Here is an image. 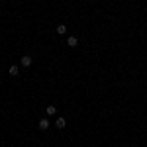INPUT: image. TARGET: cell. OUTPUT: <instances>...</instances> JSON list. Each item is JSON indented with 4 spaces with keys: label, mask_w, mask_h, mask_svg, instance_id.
Returning <instances> with one entry per match:
<instances>
[{
    "label": "cell",
    "mask_w": 147,
    "mask_h": 147,
    "mask_svg": "<svg viewBox=\"0 0 147 147\" xmlns=\"http://www.w3.org/2000/svg\"><path fill=\"white\" fill-rule=\"evenodd\" d=\"M37 127H39V129H43V131H45L47 127H49V120H47V118H41V120H39V122H37Z\"/></svg>",
    "instance_id": "6da1fadb"
},
{
    "label": "cell",
    "mask_w": 147,
    "mask_h": 147,
    "mask_svg": "<svg viewBox=\"0 0 147 147\" xmlns=\"http://www.w3.org/2000/svg\"><path fill=\"white\" fill-rule=\"evenodd\" d=\"M55 125L59 127V129H63V127L67 125V120H65V118H57V120H55Z\"/></svg>",
    "instance_id": "7a4b0ae2"
},
{
    "label": "cell",
    "mask_w": 147,
    "mask_h": 147,
    "mask_svg": "<svg viewBox=\"0 0 147 147\" xmlns=\"http://www.w3.org/2000/svg\"><path fill=\"white\" fill-rule=\"evenodd\" d=\"M67 43H69V47H77L79 45V39H77L75 35H71V37L67 39Z\"/></svg>",
    "instance_id": "3957f363"
},
{
    "label": "cell",
    "mask_w": 147,
    "mask_h": 147,
    "mask_svg": "<svg viewBox=\"0 0 147 147\" xmlns=\"http://www.w3.org/2000/svg\"><path fill=\"white\" fill-rule=\"evenodd\" d=\"M32 65V57L30 55H24L22 57V67H30Z\"/></svg>",
    "instance_id": "277c9868"
},
{
    "label": "cell",
    "mask_w": 147,
    "mask_h": 147,
    "mask_svg": "<svg viewBox=\"0 0 147 147\" xmlns=\"http://www.w3.org/2000/svg\"><path fill=\"white\" fill-rule=\"evenodd\" d=\"M8 73H10L12 77H18V73H20V69H18V65H12V67L8 69Z\"/></svg>",
    "instance_id": "5b68a950"
},
{
    "label": "cell",
    "mask_w": 147,
    "mask_h": 147,
    "mask_svg": "<svg viewBox=\"0 0 147 147\" xmlns=\"http://www.w3.org/2000/svg\"><path fill=\"white\" fill-rule=\"evenodd\" d=\"M65 32H67V26L65 24H59L57 26V34H65Z\"/></svg>",
    "instance_id": "8992f818"
},
{
    "label": "cell",
    "mask_w": 147,
    "mask_h": 147,
    "mask_svg": "<svg viewBox=\"0 0 147 147\" xmlns=\"http://www.w3.org/2000/svg\"><path fill=\"white\" fill-rule=\"evenodd\" d=\"M45 112H47V116H53V114L57 112V108H55V106H47V108H45Z\"/></svg>",
    "instance_id": "52a82bcc"
}]
</instances>
